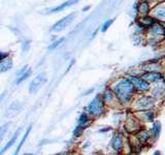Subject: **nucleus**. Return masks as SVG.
I'll return each mask as SVG.
<instances>
[{
    "label": "nucleus",
    "instance_id": "21",
    "mask_svg": "<svg viewBox=\"0 0 165 155\" xmlns=\"http://www.w3.org/2000/svg\"><path fill=\"white\" fill-rule=\"evenodd\" d=\"M64 40H65L64 37H61L60 39H58V40H56V41H54L52 44H51L50 47H48V50H54V49H56L57 47L60 46V44H62V42L64 41Z\"/></svg>",
    "mask_w": 165,
    "mask_h": 155
},
{
    "label": "nucleus",
    "instance_id": "10",
    "mask_svg": "<svg viewBox=\"0 0 165 155\" xmlns=\"http://www.w3.org/2000/svg\"><path fill=\"white\" fill-rule=\"evenodd\" d=\"M143 79H145V81H151V82H154V81H158L161 79V75L158 73H147L145 75H143Z\"/></svg>",
    "mask_w": 165,
    "mask_h": 155
},
{
    "label": "nucleus",
    "instance_id": "4",
    "mask_svg": "<svg viewBox=\"0 0 165 155\" xmlns=\"http://www.w3.org/2000/svg\"><path fill=\"white\" fill-rule=\"evenodd\" d=\"M75 14H70L65 17V18L61 19L60 21H58V22L51 28V30L54 31V32H59V31L64 30L66 27H68L69 25L72 23V21L75 20Z\"/></svg>",
    "mask_w": 165,
    "mask_h": 155
},
{
    "label": "nucleus",
    "instance_id": "8",
    "mask_svg": "<svg viewBox=\"0 0 165 155\" xmlns=\"http://www.w3.org/2000/svg\"><path fill=\"white\" fill-rule=\"evenodd\" d=\"M21 131H22V128H19L18 130H17L16 132L14 133V135H12V139H10V141L8 142V143L6 144L5 146H4L3 149H2L1 151H0V153H4V152L7 151V150L9 149V148H12V146L14 145V143H16V142H17V139H18L19 135H20V132H21Z\"/></svg>",
    "mask_w": 165,
    "mask_h": 155
},
{
    "label": "nucleus",
    "instance_id": "25",
    "mask_svg": "<svg viewBox=\"0 0 165 155\" xmlns=\"http://www.w3.org/2000/svg\"><path fill=\"white\" fill-rule=\"evenodd\" d=\"M153 22H154V21L152 20L151 18H145V19H143V20H141V23H143V26H150V25L153 24Z\"/></svg>",
    "mask_w": 165,
    "mask_h": 155
},
{
    "label": "nucleus",
    "instance_id": "13",
    "mask_svg": "<svg viewBox=\"0 0 165 155\" xmlns=\"http://www.w3.org/2000/svg\"><path fill=\"white\" fill-rule=\"evenodd\" d=\"M155 16L156 18L161 19V20H165V4L160 5L156 8L155 10Z\"/></svg>",
    "mask_w": 165,
    "mask_h": 155
},
{
    "label": "nucleus",
    "instance_id": "11",
    "mask_svg": "<svg viewBox=\"0 0 165 155\" xmlns=\"http://www.w3.org/2000/svg\"><path fill=\"white\" fill-rule=\"evenodd\" d=\"M153 105V100L150 97H143L140 100L138 101V106L143 109H148Z\"/></svg>",
    "mask_w": 165,
    "mask_h": 155
},
{
    "label": "nucleus",
    "instance_id": "5",
    "mask_svg": "<svg viewBox=\"0 0 165 155\" xmlns=\"http://www.w3.org/2000/svg\"><path fill=\"white\" fill-rule=\"evenodd\" d=\"M130 81L132 82V84L134 85L135 88L139 89V90H148L150 88V85L148 82H145V79L143 78H131Z\"/></svg>",
    "mask_w": 165,
    "mask_h": 155
},
{
    "label": "nucleus",
    "instance_id": "28",
    "mask_svg": "<svg viewBox=\"0 0 165 155\" xmlns=\"http://www.w3.org/2000/svg\"><path fill=\"white\" fill-rule=\"evenodd\" d=\"M4 95H5V93H3V94H2V96L0 97V103H1V100H2V98L4 97Z\"/></svg>",
    "mask_w": 165,
    "mask_h": 155
},
{
    "label": "nucleus",
    "instance_id": "2",
    "mask_svg": "<svg viewBox=\"0 0 165 155\" xmlns=\"http://www.w3.org/2000/svg\"><path fill=\"white\" fill-rule=\"evenodd\" d=\"M46 80H48V79H46V73H39V75H37L36 77L31 81L30 86H29V92H30L31 94L36 93L37 91L46 84Z\"/></svg>",
    "mask_w": 165,
    "mask_h": 155
},
{
    "label": "nucleus",
    "instance_id": "3",
    "mask_svg": "<svg viewBox=\"0 0 165 155\" xmlns=\"http://www.w3.org/2000/svg\"><path fill=\"white\" fill-rule=\"evenodd\" d=\"M88 110L92 115H99L103 111V99L100 95H97L88 106Z\"/></svg>",
    "mask_w": 165,
    "mask_h": 155
},
{
    "label": "nucleus",
    "instance_id": "20",
    "mask_svg": "<svg viewBox=\"0 0 165 155\" xmlns=\"http://www.w3.org/2000/svg\"><path fill=\"white\" fill-rule=\"evenodd\" d=\"M88 120H89L88 116H87L85 113H82L79 118V124L82 125V126H85V125L87 124V122H88Z\"/></svg>",
    "mask_w": 165,
    "mask_h": 155
},
{
    "label": "nucleus",
    "instance_id": "12",
    "mask_svg": "<svg viewBox=\"0 0 165 155\" xmlns=\"http://www.w3.org/2000/svg\"><path fill=\"white\" fill-rule=\"evenodd\" d=\"M31 128H32V126H29L28 128H27L26 132H25V135H24V137H23V139L21 140L20 144H19L18 148H17V151L14 152V154H18L19 152H20V150L22 149L23 145H24V144H25V142H26V140L28 139V137H29V133H30V131H31Z\"/></svg>",
    "mask_w": 165,
    "mask_h": 155
},
{
    "label": "nucleus",
    "instance_id": "23",
    "mask_svg": "<svg viewBox=\"0 0 165 155\" xmlns=\"http://www.w3.org/2000/svg\"><path fill=\"white\" fill-rule=\"evenodd\" d=\"M114 22V20H107V21H105L104 22V24L102 25V28H101V31L102 32H105V31L107 30V29L109 28V26L111 25V23Z\"/></svg>",
    "mask_w": 165,
    "mask_h": 155
},
{
    "label": "nucleus",
    "instance_id": "27",
    "mask_svg": "<svg viewBox=\"0 0 165 155\" xmlns=\"http://www.w3.org/2000/svg\"><path fill=\"white\" fill-rule=\"evenodd\" d=\"M7 56H8V54H6V53H2V52H0V61L3 60V59H5Z\"/></svg>",
    "mask_w": 165,
    "mask_h": 155
},
{
    "label": "nucleus",
    "instance_id": "29",
    "mask_svg": "<svg viewBox=\"0 0 165 155\" xmlns=\"http://www.w3.org/2000/svg\"><path fill=\"white\" fill-rule=\"evenodd\" d=\"M89 8H90V6H87V7H85L82 10H84V12H86V10H87V9H89Z\"/></svg>",
    "mask_w": 165,
    "mask_h": 155
},
{
    "label": "nucleus",
    "instance_id": "24",
    "mask_svg": "<svg viewBox=\"0 0 165 155\" xmlns=\"http://www.w3.org/2000/svg\"><path fill=\"white\" fill-rule=\"evenodd\" d=\"M85 126H82V125H77V128H75V130L73 131V135H75V137H79V135H81V133L82 132V130H84Z\"/></svg>",
    "mask_w": 165,
    "mask_h": 155
},
{
    "label": "nucleus",
    "instance_id": "19",
    "mask_svg": "<svg viewBox=\"0 0 165 155\" xmlns=\"http://www.w3.org/2000/svg\"><path fill=\"white\" fill-rule=\"evenodd\" d=\"M8 127H9V124H5V125H3V126H0V144H1L6 131L8 130Z\"/></svg>",
    "mask_w": 165,
    "mask_h": 155
},
{
    "label": "nucleus",
    "instance_id": "14",
    "mask_svg": "<svg viewBox=\"0 0 165 155\" xmlns=\"http://www.w3.org/2000/svg\"><path fill=\"white\" fill-rule=\"evenodd\" d=\"M30 75H31V69L30 68L26 69V71H25L24 73L20 76V77H18V79H17V81H16V85H19L20 83H22L23 81H25L26 79H28L29 77H30Z\"/></svg>",
    "mask_w": 165,
    "mask_h": 155
},
{
    "label": "nucleus",
    "instance_id": "18",
    "mask_svg": "<svg viewBox=\"0 0 165 155\" xmlns=\"http://www.w3.org/2000/svg\"><path fill=\"white\" fill-rule=\"evenodd\" d=\"M152 32L155 33V34H164V29L161 25H154L153 28H152Z\"/></svg>",
    "mask_w": 165,
    "mask_h": 155
},
{
    "label": "nucleus",
    "instance_id": "16",
    "mask_svg": "<svg viewBox=\"0 0 165 155\" xmlns=\"http://www.w3.org/2000/svg\"><path fill=\"white\" fill-rule=\"evenodd\" d=\"M139 12L143 15H147L148 12H149L150 10V7H149V4H148V2L143 1L140 3V5H139V8H138Z\"/></svg>",
    "mask_w": 165,
    "mask_h": 155
},
{
    "label": "nucleus",
    "instance_id": "6",
    "mask_svg": "<svg viewBox=\"0 0 165 155\" xmlns=\"http://www.w3.org/2000/svg\"><path fill=\"white\" fill-rule=\"evenodd\" d=\"M111 146L116 151L120 152L123 147V139H122V135L120 133H116L114 135L113 140H111Z\"/></svg>",
    "mask_w": 165,
    "mask_h": 155
},
{
    "label": "nucleus",
    "instance_id": "1",
    "mask_svg": "<svg viewBox=\"0 0 165 155\" xmlns=\"http://www.w3.org/2000/svg\"><path fill=\"white\" fill-rule=\"evenodd\" d=\"M133 89H134V85L130 81L121 80L116 84L115 93L122 103H127V101H129L130 97L132 96Z\"/></svg>",
    "mask_w": 165,
    "mask_h": 155
},
{
    "label": "nucleus",
    "instance_id": "9",
    "mask_svg": "<svg viewBox=\"0 0 165 155\" xmlns=\"http://www.w3.org/2000/svg\"><path fill=\"white\" fill-rule=\"evenodd\" d=\"M12 59H3L2 61H0V73H6L9 69H12Z\"/></svg>",
    "mask_w": 165,
    "mask_h": 155
},
{
    "label": "nucleus",
    "instance_id": "26",
    "mask_svg": "<svg viewBox=\"0 0 165 155\" xmlns=\"http://www.w3.org/2000/svg\"><path fill=\"white\" fill-rule=\"evenodd\" d=\"M29 42H30L29 40H26V41L23 42V44H22V50H23V52H24V53L28 52L29 47H30V44H29Z\"/></svg>",
    "mask_w": 165,
    "mask_h": 155
},
{
    "label": "nucleus",
    "instance_id": "17",
    "mask_svg": "<svg viewBox=\"0 0 165 155\" xmlns=\"http://www.w3.org/2000/svg\"><path fill=\"white\" fill-rule=\"evenodd\" d=\"M149 138H150V132L148 130H143L138 133V139L140 140V142H143V143L148 141Z\"/></svg>",
    "mask_w": 165,
    "mask_h": 155
},
{
    "label": "nucleus",
    "instance_id": "7",
    "mask_svg": "<svg viewBox=\"0 0 165 155\" xmlns=\"http://www.w3.org/2000/svg\"><path fill=\"white\" fill-rule=\"evenodd\" d=\"M79 1V0H69V1H66L64 2V3H62L61 5L59 6H56V7L52 8V9H50V14H55V12H62L63 9H65V8L69 7V6L73 5L75 3H77V2Z\"/></svg>",
    "mask_w": 165,
    "mask_h": 155
},
{
    "label": "nucleus",
    "instance_id": "22",
    "mask_svg": "<svg viewBox=\"0 0 165 155\" xmlns=\"http://www.w3.org/2000/svg\"><path fill=\"white\" fill-rule=\"evenodd\" d=\"M103 100L104 101H109V100H111V98H113V93H111V90H106L104 92V95H103Z\"/></svg>",
    "mask_w": 165,
    "mask_h": 155
},
{
    "label": "nucleus",
    "instance_id": "15",
    "mask_svg": "<svg viewBox=\"0 0 165 155\" xmlns=\"http://www.w3.org/2000/svg\"><path fill=\"white\" fill-rule=\"evenodd\" d=\"M160 130H161V124H160V122H155L153 125V127H152V133H153V135L156 138V139L159 137Z\"/></svg>",
    "mask_w": 165,
    "mask_h": 155
}]
</instances>
